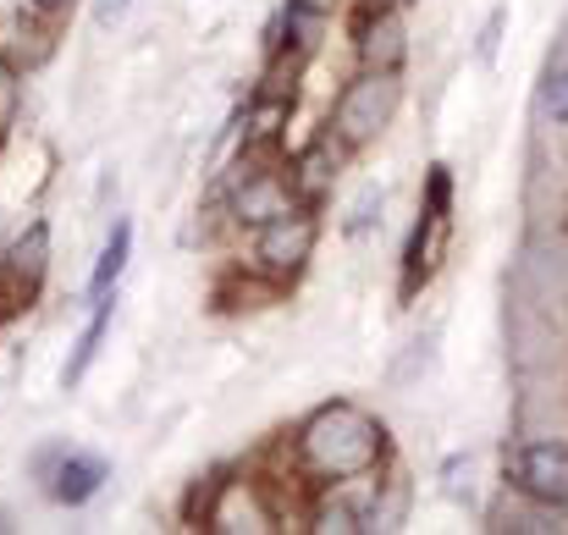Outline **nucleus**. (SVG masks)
<instances>
[{"instance_id": "nucleus-1", "label": "nucleus", "mask_w": 568, "mask_h": 535, "mask_svg": "<svg viewBox=\"0 0 568 535\" xmlns=\"http://www.w3.org/2000/svg\"><path fill=\"white\" fill-rule=\"evenodd\" d=\"M293 464L321 486L365 481L386 464V425L371 408H359L348 397H332V403L310 408L304 425L293 431Z\"/></svg>"}, {"instance_id": "nucleus-2", "label": "nucleus", "mask_w": 568, "mask_h": 535, "mask_svg": "<svg viewBox=\"0 0 568 535\" xmlns=\"http://www.w3.org/2000/svg\"><path fill=\"white\" fill-rule=\"evenodd\" d=\"M447 243H453V172L430 166L425 199H419V221H414L408 249H403V276H397V299L403 304H414L430 287V276L447 260Z\"/></svg>"}, {"instance_id": "nucleus-3", "label": "nucleus", "mask_w": 568, "mask_h": 535, "mask_svg": "<svg viewBox=\"0 0 568 535\" xmlns=\"http://www.w3.org/2000/svg\"><path fill=\"white\" fill-rule=\"evenodd\" d=\"M397 111H403V72H365V67H359L354 83H343L326 133H332L348 155H359V150H371L381 133L397 122Z\"/></svg>"}, {"instance_id": "nucleus-4", "label": "nucleus", "mask_w": 568, "mask_h": 535, "mask_svg": "<svg viewBox=\"0 0 568 535\" xmlns=\"http://www.w3.org/2000/svg\"><path fill=\"white\" fill-rule=\"evenodd\" d=\"M315 243H321V221H315V204H298L265 226H254V276L271 282V287H287L293 276H304V265L315 260Z\"/></svg>"}, {"instance_id": "nucleus-5", "label": "nucleus", "mask_w": 568, "mask_h": 535, "mask_svg": "<svg viewBox=\"0 0 568 535\" xmlns=\"http://www.w3.org/2000/svg\"><path fill=\"white\" fill-rule=\"evenodd\" d=\"M503 481H508V492H519L530 503L564 508L568 503V442H558V436L519 442L508 453V464H503Z\"/></svg>"}, {"instance_id": "nucleus-6", "label": "nucleus", "mask_w": 568, "mask_h": 535, "mask_svg": "<svg viewBox=\"0 0 568 535\" xmlns=\"http://www.w3.org/2000/svg\"><path fill=\"white\" fill-rule=\"evenodd\" d=\"M298 204L304 199H298L287 166H248V172L237 166V178L226 188V215L237 226H265V221H276V215H287Z\"/></svg>"}, {"instance_id": "nucleus-7", "label": "nucleus", "mask_w": 568, "mask_h": 535, "mask_svg": "<svg viewBox=\"0 0 568 535\" xmlns=\"http://www.w3.org/2000/svg\"><path fill=\"white\" fill-rule=\"evenodd\" d=\"M204 531L215 535H265V531H282L276 525V508L265 503V492L254 481H221L215 497L204 503Z\"/></svg>"}, {"instance_id": "nucleus-8", "label": "nucleus", "mask_w": 568, "mask_h": 535, "mask_svg": "<svg viewBox=\"0 0 568 535\" xmlns=\"http://www.w3.org/2000/svg\"><path fill=\"white\" fill-rule=\"evenodd\" d=\"M105 481H111V464H105L100 453H72V447H67V453L50 464V475H44V497L61 503V508H83V503L100 497Z\"/></svg>"}, {"instance_id": "nucleus-9", "label": "nucleus", "mask_w": 568, "mask_h": 535, "mask_svg": "<svg viewBox=\"0 0 568 535\" xmlns=\"http://www.w3.org/2000/svg\"><path fill=\"white\" fill-rule=\"evenodd\" d=\"M408 61V22L397 6H381V11H365L359 22V67L365 72H403Z\"/></svg>"}, {"instance_id": "nucleus-10", "label": "nucleus", "mask_w": 568, "mask_h": 535, "mask_svg": "<svg viewBox=\"0 0 568 535\" xmlns=\"http://www.w3.org/2000/svg\"><path fill=\"white\" fill-rule=\"evenodd\" d=\"M0 271L33 299L39 287H44V271H50V226L44 221H33L6 254H0Z\"/></svg>"}, {"instance_id": "nucleus-11", "label": "nucleus", "mask_w": 568, "mask_h": 535, "mask_svg": "<svg viewBox=\"0 0 568 535\" xmlns=\"http://www.w3.org/2000/svg\"><path fill=\"white\" fill-rule=\"evenodd\" d=\"M343 155H348V150H343L332 133H321V139H315V144H310V150H304V155L287 166V172H293V188H298V199H304V204H315V199L332 188V178H337V161H343Z\"/></svg>"}, {"instance_id": "nucleus-12", "label": "nucleus", "mask_w": 568, "mask_h": 535, "mask_svg": "<svg viewBox=\"0 0 568 535\" xmlns=\"http://www.w3.org/2000/svg\"><path fill=\"white\" fill-rule=\"evenodd\" d=\"M89 304H94V315H89L83 337L72 343V359L61 364V386H83L89 364L100 359V343H105V332H111V315H116V293H100V299H89Z\"/></svg>"}, {"instance_id": "nucleus-13", "label": "nucleus", "mask_w": 568, "mask_h": 535, "mask_svg": "<svg viewBox=\"0 0 568 535\" xmlns=\"http://www.w3.org/2000/svg\"><path fill=\"white\" fill-rule=\"evenodd\" d=\"M536 117L547 128H568V44H558L536 78Z\"/></svg>"}, {"instance_id": "nucleus-14", "label": "nucleus", "mask_w": 568, "mask_h": 535, "mask_svg": "<svg viewBox=\"0 0 568 535\" xmlns=\"http://www.w3.org/2000/svg\"><path fill=\"white\" fill-rule=\"evenodd\" d=\"M287 117H293V100L287 94H254V105L243 111V144H254V150L276 144L282 128H287Z\"/></svg>"}, {"instance_id": "nucleus-15", "label": "nucleus", "mask_w": 568, "mask_h": 535, "mask_svg": "<svg viewBox=\"0 0 568 535\" xmlns=\"http://www.w3.org/2000/svg\"><path fill=\"white\" fill-rule=\"evenodd\" d=\"M128 260H133V221H116V226H111V238H105V249H100V260H94L89 299H100V293H116V282H122Z\"/></svg>"}, {"instance_id": "nucleus-16", "label": "nucleus", "mask_w": 568, "mask_h": 535, "mask_svg": "<svg viewBox=\"0 0 568 535\" xmlns=\"http://www.w3.org/2000/svg\"><path fill=\"white\" fill-rule=\"evenodd\" d=\"M310 531H326V535H359V531H376L371 525V508H359V503H348V497H337V486L310 508Z\"/></svg>"}, {"instance_id": "nucleus-17", "label": "nucleus", "mask_w": 568, "mask_h": 535, "mask_svg": "<svg viewBox=\"0 0 568 535\" xmlns=\"http://www.w3.org/2000/svg\"><path fill=\"white\" fill-rule=\"evenodd\" d=\"M503 33H508V6H491L486 22H480V33H475V61H480V67H497V55H503Z\"/></svg>"}, {"instance_id": "nucleus-18", "label": "nucleus", "mask_w": 568, "mask_h": 535, "mask_svg": "<svg viewBox=\"0 0 568 535\" xmlns=\"http://www.w3.org/2000/svg\"><path fill=\"white\" fill-rule=\"evenodd\" d=\"M381 204H386V193H381L376 182H371V188L354 199V210L343 215V238H365L371 226H381Z\"/></svg>"}, {"instance_id": "nucleus-19", "label": "nucleus", "mask_w": 568, "mask_h": 535, "mask_svg": "<svg viewBox=\"0 0 568 535\" xmlns=\"http://www.w3.org/2000/svg\"><path fill=\"white\" fill-rule=\"evenodd\" d=\"M430 359H436V332H425V337H414V343H408L403 364L392 370V386H408L414 375H425V370H430Z\"/></svg>"}, {"instance_id": "nucleus-20", "label": "nucleus", "mask_w": 568, "mask_h": 535, "mask_svg": "<svg viewBox=\"0 0 568 535\" xmlns=\"http://www.w3.org/2000/svg\"><path fill=\"white\" fill-rule=\"evenodd\" d=\"M139 0H94V28H122Z\"/></svg>"}, {"instance_id": "nucleus-21", "label": "nucleus", "mask_w": 568, "mask_h": 535, "mask_svg": "<svg viewBox=\"0 0 568 535\" xmlns=\"http://www.w3.org/2000/svg\"><path fill=\"white\" fill-rule=\"evenodd\" d=\"M11 111H17V78L11 67H0V133L11 128Z\"/></svg>"}, {"instance_id": "nucleus-22", "label": "nucleus", "mask_w": 568, "mask_h": 535, "mask_svg": "<svg viewBox=\"0 0 568 535\" xmlns=\"http://www.w3.org/2000/svg\"><path fill=\"white\" fill-rule=\"evenodd\" d=\"M287 6H293V11H304V17H315V22H321V17H332V6H337V0H287Z\"/></svg>"}, {"instance_id": "nucleus-23", "label": "nucleus", "mask_w": 568, "mask_h": 535, "mask_svg": "<svg viewBox=\"0 0 568 535\" xmlns=\"http://www.w3.org/2000/svg\"><path fill=\"white\" fill-rule=\"evenodd\" d=\"M72 0H33V11H44V17H55V11H67Z\"/></svg>"}, {"instance_id": "nucleus-24", "label": "nucleus", "mask_w": 568, "mask_h": 535, "mask_svg": "<svg viewBox=\"0 0 568 535\" xmlns=\"http://www.w3.org/2000/svg\"><path fill=\"white\" fill-rule=\"evenodd\" d=\"M365 11H381V6H397V0H359Z\"/></svg>"}, {"instance_id": "nucleus-25", "label": "nucleus", "mask_w": 568, "mask_h": 535, "mask_svg": "<svg viewBox=\"0 0 568 535\" xmlns=\"http://www.w3.org/2000/svg\"><path fill=\"white\" fill-rule=\"evenodd\" d=\"M0 531H11V514H6V508H0Z\"/></svg>"}, {"instance_id": "nucleus-26", "label": "nucleus", "mask_w": 568, "mask_h": 535, "mask_svg": "<svg viewBox=\"0 0 568 535\" xmlns=\"http://www.w3.org/2000/svg\"><path fill=\"white\" fill-rule=\"evenodd\" d=\"M564 514H568V503H564Z\"/></svg>"}]
</instances>
